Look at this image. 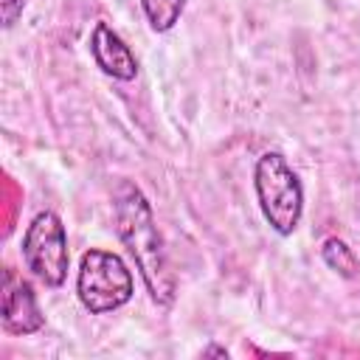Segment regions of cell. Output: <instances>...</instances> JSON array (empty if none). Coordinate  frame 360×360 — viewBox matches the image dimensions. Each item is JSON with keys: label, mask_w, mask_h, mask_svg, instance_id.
Returning <instances> with one entry per match:
<instances>
[{"label": "cell", "mask_w": 360, "mask_h": 360, "mask_svg": "<svg viewBox=\"0 0 360 360\" xmlns=\"http://www.w3.org/2000/svg\"><path fill=\"white\" fill-rule=\"evenodd\" d=\"M112 225L118 239L129 250L149 298L158 307H172L177 295V278L163 236L158 231L152 205L132 180H118V186L112 188Z\"/></svg>", "instance_id": "6da1fadb"}, {"label": "cell", "mask_w": 360, "mask_h": 360, "mask_svg": "<svg viewBox=\"0 0 360 360\" xmlns=\"http://www.w3.org/2000/svg\"><path fill=\"white\" fill-rule=\"evenodd\" d=\"M253 188L264 222L278 236H292L304 214V186L281 152H262L253 166Z\"/></svg>", "instance_id": "7a4b0ae2"}, {"label": "cell", "mask_w": 360, "mask_h": 360, "mask_svg": "<svg viewBox=\"0 0 360 360\" xmlns=\"http://www.w3.org/2000/svg\"><path fill=\"white\" fill-rule=\"evenodd\" d=\"M132 292H135L132 270L118 253L101 248H90L82 253L76 273V295L90 315L121 309L124 304H129Z\"/></svg>", "instance_id": "3957f363"}, {"label": "cell", "mask_w": 360, "mask_h": 360, "mask_svg": "<svg viewBox=\"0 0 360 360\" xmlns=\"http://www.w3.org/2000/svg\"><path fill=\"white\" fill-rule=\"evenodd\" d=\"M22 262L45 287H62L70 267L68 231L56 211H39L22 233Z\"/></svg>", "instance_id": "277c9868"}, {"label": "cell", "mask_w": 360, "mask_h": 360, "mask_svg": "<svg viewBox=\"0 0 360 360\" xmlns=\"http://www.w3.org/2000/svg\"><path fill=\"white\" fill-rule=\"evenodd\" d=\"M0 321L8 335H34L45 326V315L37 304V292L28 278L17 276L11 267L3 270V307Z\"/></svg>", "instance_id": "5b68a950"}, {"label": "cell", "mask_w": 360, "mask_h": 360, "mask_svg": "<svg viewBox=\"0 0 360 360\" xmlns=\"http://www.w3.org/2000/svg\"><path fill=\"white\" fill-rule=\"evenodd\" d=\"M90 53H93L96 68L112 76L115 82H132L138 76V59L132 48L104 20H98L90 31Z\"/></svg>", "instance_id": "8992f818"}, {"label": "cell", "mask_w": 360, "mask_h": 360, "mask_svg": "<svg viewBox=\"0 0 360 360\" xmlns=\"http://www.w3.org/2000/svg\"><path fill=\"white\" fill-rule=\"evenodd\" d=\"M321 259L340 278H357L360 276V259L354 256V250L340 236H326L321 242Z\"/></svg>", "instance_id": "52a82bcc"}, {"label": "cell", "mask_w": 360, "mask_h": 360, "mask_svg": "<svg viewBox=\"0 0 360 360\" xmlns=\"http://www.w3.org/2000/svg\"><path fill=\"white\" fill-rule=\"evenodd\" d=\"M141 8L146 14L149 28L158 34H166L180 22L186 0H141Z\"/></svg>", "instance_id": "ba28073f"}, {"label": "cell", "mask_w": 360, "mask_h": 360, "mask_svg": "<svg viewBox=\"0 0 360 360\" xmlns=\"http://www.w3.org/2000/svg\"><path fill=\"white\" fill-rule=\"evenodd\" d=\"M22 8H25V0H0V20H3V28H11V25L22 17Z\"/></svg>", "instance_id": "9c48e42d"}, {"label": "cell", "mask_w": 360, "mask_h": 360, "mask_svg": "<svg viewBox=\"0 0 360 360\" xmlns=\"http://www.w3.org/2000/svg\"><path fill=\"white\" fill-rule=\"evenodd\" d=\"M200 354H202V357H211V354H214V357H228V349H225V346H217V343H211V346H205Z\"/></svg>", "instance_id": "30bf717a"}]
</instances>
